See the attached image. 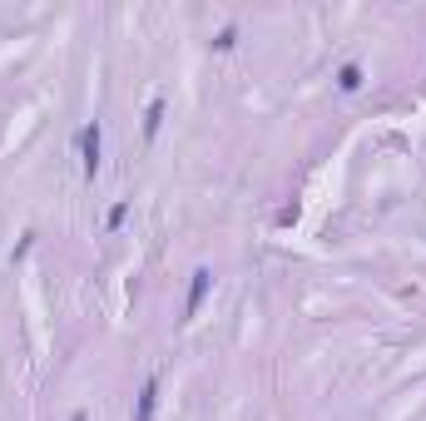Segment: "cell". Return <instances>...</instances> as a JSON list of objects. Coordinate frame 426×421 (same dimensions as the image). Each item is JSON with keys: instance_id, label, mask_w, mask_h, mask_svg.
Segmentation results:
<instances>
[{"instance_id": "cell-1", "label": "cell", "mask_w": 426, "mask_h": 421, "mask_svg": "<svg viewBox=\"0 0 426 421\" xmlns=\"http://www.w3.org/2000/svg\"><path fill=\"white\" fill-rule=\"evenodd\" d=\"M80 159H85V174L94 179L99 174V124H85L80 129Z\"/></svg>"}, {"instance_id": "cell-2", "label": "cell", "mask_w": 426, "mask_h": 421, "mask_svg": "<svg viewBox=\"0 0 426 421\" xmlns=\"http://www.w3.org/2000/svg\"><path fill=\"white\" fill-rule=\"evenodd\" d=\"M208 288H213V273H208V268H193V283H189V302H184V318H198V307H203Z\"/></svg>"}, {"instance_id": "cell-3", "label": "cell", "mask_w": 426, "mask_h": 421, "mask_svg": "<svg viewBox=\"0 0 426 421\" xmlns=\"http://www.w3.org/2000/svg\"><path fill=\"white\" fill-rule=\"evenodd\" d=\"M154 406H159V382L149 377L144 392H139V406H134V421H154Z\"/></svg>"}, {"instance_id": "cell-4", "label": "cell", "mask_w": 426, "mask_h": 421, "mask_svg": "<svg viewBox=\"0 0 426 421\" xmlns=\"http://www.w3.org/2000/svg\"><path fill=\"white\" fill-rule=\"evenodd\" d=\"M337 84H342L347 94H352V89H362V65H342V70H337Z\"/></svg>"}, {"instance_id": "cell-5", "label": "cell", "mask_w": 426, "mask_h": 421, "mask_svg": "<svg viewBox=\"0 0 426 421\" xmlns=\"http://www.w3.org/2000/svg\"><path fill=\"white\" fill-rule=\"evenodd\" d=\"M159 119H164V104L154 99V104H149V115H144V134H149V139L159 134Z\"/></svg>"}, {"instance_id": "cell-6", "label": "cell", "mask_w": 426, "mask_h": 421, "mask_svg": "<svg viewBox=\"0 0 426 421\" xmlns=\"http://www.w3.org/2000/svg\"><path fill=\"white\" fill-rule=\"evenodd\" d=\"M213 45H219V50H233V45H238V25H223V30H219V40H213Z\"/></svg>"}, {"instance_id": "cell-7", "label": "cell", "mask_w": 426, "mask_h": 421, "mask_svg": "<svg viewBox=\"0 0 426 421\" xmlns=\"http://www.w3.org/2000/svg\"><path fill=\"white\" fill-rule=\"evenodd\" d=\"M124 219H129V203H115V208H110V228H119Z\"/></svg>"}]
</instances>
